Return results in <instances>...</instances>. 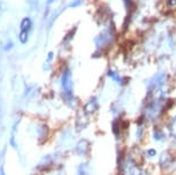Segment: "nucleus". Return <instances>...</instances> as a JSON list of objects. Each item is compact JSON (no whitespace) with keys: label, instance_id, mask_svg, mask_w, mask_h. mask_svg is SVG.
<instances>
[{"label":"nucleus","instance_id":"f257e3e1","mask_svg":"<svg viewBox=\"0 0 176 175\" xmlns=\"http://www.w3.org/2000/svg\"><path fill=\"white\" fill-rule=\"evenodd\" d=\"M30 28H31V21L29 18H24L22 21V24H21V35H28Z\"/></svg>","mask_w":176,"mask_h":175}]
</instances>
